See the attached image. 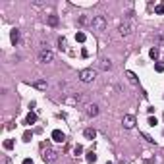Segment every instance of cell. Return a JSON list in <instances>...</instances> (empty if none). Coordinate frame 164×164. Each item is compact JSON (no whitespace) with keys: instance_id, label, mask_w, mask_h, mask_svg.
I'll use <instances>...</instances> for the list:
<instances>
[{"instance_id":"1","label":"cell","mask_w":164,"mask_h":164,"mask_svg":"<svg viewBox=\"0 0 164 164\" xmlns=\"http://www.w3.org/2000/svg\"><path fill=\"white\" fill-rule=\"evenodd\" d=\"M77 77H79L81 83H91V81L97 79V72L93 68H85V70H81V72H79V75H77Z\"/></svg>"},{"instance_id":"2","label":"cell","mask_w":164,"mask_h":164,"mask_svg":"<svg viewBox=\"0 0 164 164\" xmlns=\"http://www.w3.org/2000/svg\"><path fill=\"white\" fill-rule=\"evenodd\" d=\"M106 25H108V21H106V18L104 16H93V19H91V27L95 31H104L106 29Z\"/></svg>"},{"instance_id":"3","label":"cell","mask_w":164,"mask_h":164,"mask_svg":"<svg viewBox=\"0 0 164 164\" xmlns=\"http://www.w3.org/2000/svg\"><path fill=\"white\" fill-rule=\"evenodd\" d=\"M56 158H58V153H56L54 149L46 147L45 151H42V160H45L46 164H54V162H56Z\"/></svg>"},{"instance_id":"4","label":"cell","mask_w":164,"mask_h":164,"mask_svg":"<svg viewBox=\"0 0 164 164\" xmlns=\"http://www.w3.org/2000/svg\"><path fill=\"white\" fill-rule=\"evenodd\" d=\"M54 60V52L48 50V48H42V50L39 52V62L41 64H50Z\"/></svg>"},{"instance_id":"5","label":"cell","mask_w":164,"mask_h":164,"mask_svg":"<svg viewBox=\"0 0 164 164\" xmlns=\"http://www.w3.org/2000/svg\"><path fill=\"white\" fill-rule=\"evenodd\" d=\"M118 31H120V35H122V37H130L131 31H133V23H131V21H124V23H120Z\"/></svg>"},{"instance_id":"6","label":"cell","mask_w":164,"mask_h":164,"mask_svg":"<svg viewBox=\"0 0 164 164\" xmlns=\"http://www.w3.org/2000/svg\"><path fill=\"white\" fill-rule=\"evenodd\" d=\"M122 124H124V127H126V130H133V127H135V124H137V120H135V116H133V114H124Z\"/></svg>"},{"instance_id":"7","label":"cell","mask_w":164,"mask_h":164,"mask_svg":"<svg viewBox=\"0 0 164 164\" xmlns=\"http://www.w3.org/2000/svg\"><path fill=\"white\" fill-rule=\"evenodd\" d=\"M81 101H83V97L77 95V93H74L72 97H66V98H64V102H66V104H79Z\"/></svg>"},{"instance_id":"8","label":"cell","mask_w":164,"mask_h":164,"mask_svg":"<svg viewBox=\"0 0 164 164\" xmlns=\"http://www.w3.org/2000/svg\"><path fill=\"white\" fill-rule=\"evenodd\" d=\"M52 141H56V143H64V141H66V135H64V131L54 130V131H52Z\"/></svg>"},{"instance_id":"9","label":"cell","mask_w":164,"mask_h":164,"mask_svg":"<svg viewBox=\"0 0 164 164\" xmlns=\"http://www.w3.org/2000/svg\"><path fill=\"white\" fill-rule=\"evenodd\" d=\"M87 116L89 118H95V116H98V104H87Z\"/></svg>"},{"instance_id":"10","label":"cell","mask_w":164,"mask_h":164,"mask_svg":"<svg viewBox=\"0 0 164 164\" xmlns=\"http://www.w3.org/2000/svg\"><path fill=\"white\" fill-rule=\"evenodd\" d=\"M10 41H12V45H18L19 42V29L14 27V29L10 31Z\"/></svg>"},{"instance_id":"11","label":"cell","mask_w":164,"mask_h":164,"mask_svg":"<svg viewBox=\"0 0 164 164\" xmlns=\"http://www.w3.org/2000/svg\"><path fill=\"white\" fill-rule=\"evenodd\" d=\"M35 122H37V114H35V112H29V114L25 116V126H33Z\"/></svg>"},{"instance_id":"12","label":"cell","mask_w":164,"mask_h":164,"mask_svg":"<svg viewBox=\"0 0 164 164\" xmlns=\"http://www.w3.org/2000/svg\"><path fill=\"white\" fill-rule=\"evenodd\" d=\"M58 16H54V14H50V16H46V23L48 25H50V27H56V25H58Z\"/></svg>"},{"instance_id":"13","label":"cell","mask_w":164,"mask_h":164,"mask_svg":"<svg viewBox=\"0 0 164 164\" xmlns=\"http://www.w3.org/2000/svg\"><path fill=\"white\" fill-rule=\"evenodd\" d=\"M83 135H85L87 139H95V137H97V130H95V127H87V130L83 131Z\"/></svg>"},{"instance_id":"14","label":"cell","mask_w":164,"mask_h":164,"mask_svg":"<svg viewBox=\"0 0 164 164\" xmlns=\"http://www.w3.org/2000/svg\"><path fill=\"white\" fill-rule=\"evenodd\" d=\"M33 87H35V89H41V91H45V89L48 87V83H46L45 79H37V81L33 83Z\"/></svg>"},{"instance_id":"15","label":"cell","mask_w":164,"mask_h":164,"mask_svg":"<svg viewBox=\"0 0 164 164\" xmlns=\"http://www.w3.org/2000/svg\"><path fill=\"white\" fill-rule=\"evenodd\" d=\"M101 70H104V72L112 70V62H110L108 58H102V60H101Z\"/></svg>"},{"instance_id":"16","label":"cell","mask_w":164,"mask_h":164,"mask_svg":"<svg viewBox=\"0 0 164 164\" xmlns=\"http://www.w3.org/2000/svg\"><path fill=\"white\" fill-rule=\"evenodd\" d=\"M85 158H87V162H89V164H95L98 156H97V153H95V151H89V153H87V156H85Z\"/></svg>"},{"instance_id":"17","label":"cell","mask_w":164,"mask_h":164,"mask_svg":"<svg viewBox=\"0 0 164 164\" xmlns=\"http://www.w3.org/2000/svg\"><path fill=\"white\" fill-rule=\"evenodd\" d=\"M126 75H127V79H130L131 85H137V83H139V81H137V75H135L133 72H126Z\"/></svg>"},{"instance_id":"18","label":"cell","mask_w":164,"mask_h":164,"mask_svg":"<svg viewBox=\"0 0 164 164\" xmlns=\"http://www.w3.org/2000/svg\"><path fill=\"white\" fill-rule=\"evenodd\" d=\"M58 48H60V50H66V48H68V41H66V37H60V39H58Z\"/></svg>"},{"instance_id":"19","label":"cell","mask_w":164,"mask_h":164,"mask_svg":"<svg viewBox=\"0 0 164 164\" xmlns=\"http://www.w3.org/2000/svg\"><path fill=\"white\" fill-rule=\"evenodd\" d=\"M85 39H87V35H85L83 31H77V33H75V41H77V42H85Z\"/></svg>"},{"instance_id":"20","label":"cell","mask_w":164,"mask_h":164,"mask_svg":"<svg viewBox=\"0 0 164 164\" xmlns=\"http://www.w3.org/2000/svg\"><path fill=\"white\" fill-rule=\"evenodd\" d=\"M149 56H151L153 60H156V58H158V48H156V46H153L151 50H149Z\"/></svg>"},{"instance_id":"21","label":"cell","mask_w":164,"mask_h":164,"mask_svg":"<svg viewBox=\"0 0 164 164\" xmlns=\"http://www.w3.org/2000/svg\"><path fill=\"white\" fill-rule=\"evenodd\" d=\"M154 12H156V14H160V16H162V14H164V2L156 4V6H154Z\"/></svg>"},{"instance_id":"22","label":"cell","mask_w":164,"mask_h":164,"mask_svg":"<svg viewBox=\"0 0 164 164\" xmlns=\"http://www.w3.org/2000/svg\"><path fill=\"white\" fill-rule=\"evenodd\" d=\"M154 70H156L158 74H162V72H164V62H156V64H154Z\"/></svg>"},{"instance_id":"23","label":"cell","mask_w":164,"mask_h":164,"mask_svg":"<svg viewBox=\"0 0 164 164\" xmlns=\"http://www.w3.org/2000/svg\"><path fill=\"white\" fill-rule=\"evenodd\" d=\"M31 139H33V133H31V131H25V133H23V141H25V143H29Z\"/></svg>"},{"instance_id":"24","label":"cell","mask_w":164,"mask_h":164,"mask_svg":"<svg viewBox=\"0 0 164 164\" xmlns=\"http://www.w3.org/2000/svg\"><path fill=\"white\" fill-rule=\"evenodd\" d=\"M4 149H8V151H10V149H14V141L12 139H6L4 141Z\"/></svg>"},{"instance_id":"25","label":"cell","mask_w":164,"mask_h":164,"mask_svg":"<svg viewBox=\"0 0 164 164\" xmlns=\"http://www.w3.org/2000/svg\"><path fill=\"white\" fill-rule=\"evenodd\" d=\"M156 124H158V120H156V118H149V126H156Z\"/></svg>"},{"instance_id":"26","label":"cell","mask_w":164,"mask_h":164,"mask_svg":"<svg viewBox=\"0 0 164 164\" xmlns=\"http://www.w3.org/2000/svg\"><path fill=\"white\" fill-rule=\"evenodd\" d=\"M143 139H147V141H149V143H154V139L151 137V135H147V133H143Z\"/></svg>"},{"instance_id":"27","label":"cell","mask_w":164,"mask_h":164,"mask_svg":"<svg viewBox=\"0 0 164 164\" xmlns=\"http://www.w3.org/2000/svg\"><path fill=\"white\" fill-rule=\"evenodd\" d=\"M83 153V147L81 145H75V154H81Z\"/></svg>"},{"instance_id":"28","label":"cell","mask_w":164,"mask_h":164,"mask_svg":"<svg viewBox=\"0 0 164 164\" xmlns=\"http://www.w3.org/2000/svg\"><path fill=\"white\" fill-rule=\"evenodd\" d=\"M23 164H33V160H31V158H25V160H23Z\"/></svg>"},{"instance_id":"29","label":"cell","mask_w":164,"mask_h":164,"mask_svg":"<svg viewBox=\"0 0 164 164\" xmlns=\"http://www.w3.org/2000/svg\"><path fill=\"white\" fill-rule=\"evenodd\" d=\"M106 164H112V162H106Z\"/></svg>"}]
</instances>
